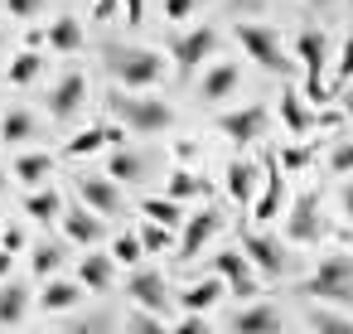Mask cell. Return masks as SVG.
I'll list each match as a JSON object with an SVG mask.
<instances>
[{
	"label": "cell",
	"instance_id": "6da1fadb",
	"mask_svg": "<svg viewBox=\"0 0 353 334\" xmlns=\"http://www.w3.org/2000/svg\"><path fill=\"white\" fill-rule=\"evenodd\" d=\"M107 107H112V117H117L126 131H136V136H155V131H170V126H174V112H170L165 102L136 97L131 88H126V92H112Z\"/></svg>",
	"mask_w": 353,
	"mask_h": 334
},
{
	"label": "cell",
	"instance_id": "7a4b0ae2",
	"mask_svg": "<svg viewBox=\"0 0 353 334\" xmlns=\"http://www.w3.org/2000/svg\"><path fill=\"white\" fill-rule=\"evenodd\" d=\"M107 73L121 88H150V83L165 78V59L155 49H121V44H112L107 49Z\"/></svg>",
	"mask_w": 353,
	"mask_h": 334
},
{
	"label": "cell",
	"instance_id": "3957f363",
	"mask_svg": "<svg viewBox=\"0 0 353 334\" xmlns=\"http://www.w3.org/2000/svg\"><path fill=\"white\" fill-rule=\"evenodd\" d=\"M305 295L353 305V257H324V262L314 266V276L305 281Z\"/></svg>",
	"mask_w": 353,
	"mask_h": 334
},
{
	"label": "cell",
	"instance_id": "277c9868",
	"mask_svg": "<svg viewBox=\"0 0 353 334\" xmlns=\"http://www.w3.org/2000/svg\"><path fill=\"white\" fill-rule=\"evenodd\" d=\"M237 44H242V54H247L256 68H266V73H285V68H290V59H285L276 30H266V25H237Z\"/></svg>",
	"mask_w": 353,
	"mask_h": 334
},
{
	"label": "cell",
	"instance_id": "5b68a950",
	"mask_svg": "<svg viewBox=\"0 0 353 334\" xmlns=\"http://www.w3.org/2000/svg\"><path fill=\"white\" fill-rule=\"evenodd\" d=\"M295 54H300V68H305V97L310 102H324V68H329V44L319 30H300L295 35Z\"/></svg>",
	"mask_w": 353,
	"mask_h": 334
},
{
	"label": "cell",
	"instance_id": "8992f818",
	"mask_svg": "<svg viewBox=\"0 0 353 334\" xmlns=\"http://www.w3.org/2000/svg\"><path fill=\"white\" fill-rule=\"evenodd\" d=\"M218 131L228 136V141H237V146H252V141H261V131H266V107H237V112H223L218 117Z\"/></svg>",
	"mask_w": 353,
	"mask_h": 334
},
{
	"label": "cell",
	"instance_id": "52a82bcc",
	"mask_svg": "<svg viewBox=\"0 0 353 334\" xmlns=\"http://www.w3.org/2000/svg\"><path fill=\"white\" fill-rule=\"evenodd\" d=\"M213 271L232 286V295H256V286H261L256 271H252V262H247V252H232V247L213 257Z\"/></svg>",
	"mask_w": 353,
	"mask_h": 334
},
{
	"label": "cell",
	"instance_id": "ba28073f",
	"mask_svg": "<svg viewBox=\"0 0 353 334\" xmlns=\"http://www.w3.org/2000/svg\"><path fill=\"white\" fill-rule=\"evenodd\" d=\"M213 49H218V35L199 25V30H189V35H179V39H174V68H179V73H194Z\"/></svg>",
	"mask_w": 353,
	"mask_h": 334
},
{
	"label": "cell",
	"instance_id": "9c48e42d",
	"mask_svg": "<svg viewBox=\"0 0 353 334\" xmlns=\"http://www.w3.org/2000/svg\"><path fill=\"white\" fill-rule=\"evenodd\" d=\"M83 102H88V78H83V73H63L59 88L49 92V117H54V121H68Z\"/></svg>",
	"mask_w": 353,
	"mask_h": 334
},
{
	"label": "cell",
	"instance_id": "30bf717a",
	"mask_svg": "<svg viewBox=\"0 0 353 334\" xmlns=\"http://www.w3.org/2000/svg\"><path fill=\"white\" fill-rule=\"evenodd\" d=\"M319 233H324V223H319V199H314V194H300L295 208H290V218H285V237H290V242H314Z\"/></svg>",
	"mask_w": 353,
	"mask_h": 334
},
{
	"label": "cell",
	"instance_id": "8fae6325",
	"mask_svg": "<svg viewBox=\"0 0 353 334\" xmlns=\"http://www.w3.org/2000/svg\"><path fill=\"white\" fill-rule=\"evenodd\" d=\"M242 252H247V262L261 266L266 276H281V271H285V252H281V242L266 237V233H242Z\"/></svg>",
	"mask_w": 353,
	"mask_h": 334
},
{
	"label": "cell",
	"instance_id": "7c38bea8",
	"mask_svg": "<svg viewBox=\"0 0 353 334\" xmlns=\"http://www.w3.org/2000/svg\"><path fill=\"white\" fill-rule=\"evenodd\" d=\"M83 300V286L78 281H68V276H44V291H39V310L44 315H63V310H73Z\"/></svg>",
	"mask_w": 353,
	"mask_h": 334
},
{
	"label": "cell",
	"instance_id": "4fadbf2b",
	"mask_svg": "<svg viewBox=\"0 0 353 334\" xmlns=\"http://www.w3.org/2000/svg\"><path fill=\"white\" fill-rule=\"evenodd\" d=\"M59 218H63V237L78 242V247H97L107 237V228H102V218L92 208H73V213H59Z\"/></svg>",
	"mask_w": 353,
	"mask_h": 334
},
{
	"label": "cell",
	"instance_id": "5bb4252c",
	"mask_svg": "<svg viewBox=\"0 0 353 334\" xmlns=\"http://www.w3.org/2000/svg\"><path fill=\"white\" fill-rule=\"evenodd\" d=\"M213 233H218V208H203V213H194V218L184 223V237H179V262H194Z\"/></svg>",
	"mask_w": 353,
	"mask_h": 334
},
{
	"label": "cell",
	"instance_id": "9a60e30c",
	"mask_svg": "<svg viewBox=\"0 0 353 334\" xmlns=\"http://www.w3.org/2000/svg\"><path fill=\"white\" fill-rule=\"evenodd\" d=\"M126 295H131L141 310H160V315H165V300H170V291H165V276H160V271H136V276L126 281Z\"/></svg>",
	"mask_w": 353,
	"mask_h": 334
},
{
	"label": "cell",
	"instance_id": "2e32d148",
	"mask_svg": "<svg viewBox=\"0 0 353 334\" xmlns=\"http://www.w3.org/2000/svg\"><path fill=\"white\" fill-rule=\"evenodd\" d=\"M237 83H242V68H237V63H213V68L203 73V83H199V97H203V102H223V97L237 92Z\"/></svg>",
	"mask_w": 353,
	"mask_h": 334
},
{
	"label": "cell",
	"instance_id": "e0dca14e",
	"mask_svg": "<svg viewBox=\"0 0 353 334\" xmlns=\"http://www.w3.org/2000/svg\"><path fill=\"white\" fill-rule=\"evenodd\" d=\"M78 199H83L92 213H117V208H121V189H117L112 175H107V179H78Z\"/></svg>",
	"mask_w": 353,
	"mask_h": 334
},
{
	"label": "cell",
	"instance_id": "ac0fdd59",
	"mask_svg": "<svg viewBox=\"0 0 353 334\" xmlns=\"http://www.w3.org/2000/svg\"><path fill=\"white\" fill-rule=\"evenodd\" d=\"M112 271H117V262H112V252H88L83 262H78V286L83 291H112Z\"/></svg>",
	"mask_w": 353,
	"mask_h": 334
},
{
	"label": "cell",
	"instance_id": "d6986e66",
	"mask_svg": "<svg viewBox=\"0 0 353 334\" xmlns=\"http://www.w3.org/2000/svg\"><path fill=\"white\" fill-rule=\"evenodd\" d=\"M30 286L25 281H0V324H25V315H30Z\"/></svg>",
	"mask_w": 353,
	"mask_h": 334
},
{
	"label": "cell",
	"instance_id": "ffe728a7",
	"mask_svg": "<svg viewBox=\"0 0 353 334\" xmlns=\"http://www.w3.org/2000/svg\"><path fill=\"white\" fill-rule=\"evenodd\" d=\"M223 179H228V199H232V204H252V194H256V184H261V170H256L252 160H232V165L223 170Z\"/></svg>",
	"mask_w": 353,
	"mask_h": 334
},
{
	"label": "cell",
	"instance_id": "44dd1931",
	"mask_svg": "<svg viewBox=\"0 0 353 334\" xmlns=\"http://www.w3.org/2000/svg\"><path fill=\"white\" fill-rule=\"evenodd\" d=\"M44 44H49L54 54H78V49H83V25H78L73 15H59V20L44 30Z\"/></svg>",
	"mask_w": 353,
	"mask_h": 334
},
{
	"label": "cell",
	"instance_id": "7402d4cb",
	"mask_svg": "<svg viewBox=\"0 0 353 334\" xmlns=\"http://www.w3.org/2000/svg\"><path fill=\"white\" fill-rule=\"evenodd\" d=\"M126 141V131H112V126H88V131H78L68 146H63V155H92V150H102V146H121Z\"/></svg>",
	"mask_w": 353,
	"mask_h": 334
},
{
	"label": "cell",
	"instance_id": "603a6c76",
	"mask_svg": "<svg viewBox=\"0 0 353 334\" xmlns=\"http://www.w3.org/2000/svg\"><path fill=\"white\" fill-rule=\"evenodd\" d=\"M10 175L20 179V184H49V175H54V155H39V150H30V155H15V165H10Z\"/></svg>",
	"mask_w": 353,
	"mask_h": 334
},
{
	"label": "cell",
	"instance_id": "cb8c5ba5",
	"mask_svg": "<svg viewBox=\"0 0 353 334\" xmlns=\"http://www.w3.org/2000/svg\"><path fill=\"white\" fill-rule=\"evenodd\" d=\"M281 199H285V179H281V165L271 160V165H266V189H261V199H256V223H271V218L281 213Z\"/></svg>",
	"mask_w": 353,
	"mask_h": 334
},
{
	"label": "cell",
	"instance_id": "d4e9b609",
	"mask_svg": "<svg viewBox=\"0 0 353 334\" xmlns=\"http://www.w3.org/2000/svg\"><path fill=\"white\" fill-rule=\"evenodd\" d=\"M107 175H112V179H121V184H136V179H145V160H141L136 150L117 146V150L107 155Z\"/></svg>",
	"mask_w": 353,
	"mask_h": 334
},
{
	"label": "cell",
	"instance_id": "484cf974",
	"mask_svg": "<svg viewBox=\"0 0 353 334\" xmlns=\"http://www.w3.org/2000/svg\"><path fill=\"white\" fill-rule=\"evenodd\" d=\"M0 141H6V146H25V141H34V117H30L25 107H10L6 117H0Z\"/></svg>",
	"mask_w": 353,
	"mask_h": 334
},
{
	"label": "cell",
	"instance_id": "4316f807",
	"mask_svg": "<svg viewBox=\"0 0 353 334\" xmlns=\"http://www.w3.org/2000/svg\"><path fill=\"white\" fill-rule=\"evenodd\" d=\"M25 213H30L34 223H49V218H59V213H63V199H59V189H44V184H34V189H30V199H25Z\"/></svg>",
	"mask_w": 353,
	"mask_h": 334
},
{
	"label": "cell",
	"instance_id": "83f0119b",
	"mask_svg": "<svg viewBox=\"0 0 353 334\" xmlns=\"http://www.w3.org/2000/svg\"><path fill=\"white\" fill-rule=\"evenodd\" d=\"M232 329H242V334L281 329V310H271V305H247V310H237V315H232Z\"/></svg>",
	"mask_w": 353,
	"mask_h": 334
},
{
	"label": "cell",
	"instance_id": "f1b7e54d",
	"mask_svg": "<svg viewBox=\"0 0 353 334\" xmlns=\"http://www.w3.org/2000/svg\"><path fill=\"white\" fill-rule=\"evenodd\" d=\"M218 295H223V281H194V286L179 295V305L194 310V315H208V310L218 305Z\"/></svg>",
	"mask_w": 353,
	"mask_h": 334
},
{
	"label": "cell",
	"instance_id": "f546056e",
	"mask_svg": "<svg viewBox=\"0 0 353 334\" xmlns=\"http://www.w3.org/2000/svg\"><path fill=\"white\" fill-rule=\"evenodd\" d=\"M39 73H44V59H39V49H25V54H15V59H10V68H6V78H10L15 88H30Z\"/></svg>",
	"mask_w": 353,
	"mask_h": 334
},
{
	"label": "cell",
	"instance_id": "4dcf8cb0",
	"mask_svg": "<svg viewBox=\"0 0 353 334\" xmlns=\"http://www.w3.org/2000/svg\"><path fill=\"white\" fill-rule=\"evenodd\" d=\"M63 266V247H54V242H39V247H30V271L44 281V276H54Z\"/></svg>",
	"mask_w": 353,
	"mask_h": 334
},
{
	"label": "cell",
	"instance_id": "1f68e13d",
	"mask_svg": "<svg viewBox=\"0 0 353 334\" xmlns=\"http://www.w3.org/2000/svg\"><path fill=\"white\" fill-rule=\"evenodd\" d=\"M141 213H145V218H155V223H165V228L184 223V213H179V199H170V194H165V199H145V204H141Z\"/></svg>",
	"mask_w": 353,
	"mask_h": 334
},
{
	"label": "cell",
	"instance_id": "d6a6232c",
	"mask_svg": "<svg viewBox=\"0 0 353 334\" xmlns=\"http://www.w3.org/2000/svg\"><path fill=\"white\" fill-rule=\"evenodd\" d=\"M145 257V247H141V237L136 233H121V237H112V262H121V266H136Z\"/></svg>",
	"mask_w": 353,
	"mask_h": 334
},
{
	"label": "cell",
	"instance_id": "836d02e7",
	"mask_svg": "<svg viewBox=\"0 0 353 334\" xmlns=\"http://www.w3.org/2000/svg\"><path fill=\"white\" fill-rule=\"evenodd\" d=\"M281 117H285L290 131H305L310 126V112L300 107V92H281Z\"/></svg>",
	"mask_w": 353,
	"mask_h": 334
},
{
	"label": "cell",
	"instance_id": "e575fe53",
	"mask_svg": "<svg viewBox=\"0 0 353 334\" xmlns=\"http://www.w3.org/2000/svg\"><path fill=\"white\" fill-rule=\"evenodd\" d=\"M165 194H170V199L203 194V179H199V175H189V170H174V175H170V184H165Z\"/></svg>",
	"mask_w": 353,
	"mask_h": 334
},
{
	"label": "cell",
	"instance_id": "d590c367",
	"mask_svg": "<svg viewBox=\"0 0 353 334\" xmlns=\"http://www.w3.org/2000/svg\"><path fill=\"white\" fill-rule=\"evenodd\" d=\"M165 242H170V228L150 218V223H145V233H141V247H145V252H160Z\"/></svg>",
	"mask_w": 353,
	"mask_h": 334
},
{
	"label": "cell",
	"instance_id": "8d00e7d4",
	"mask_svg": "<svg viewBox=\"0 0 353 334\" xmlns=\"http://www.w3.org/2000/svg\"><path fill=\"white\" fill-rule=\"evenodd\" d=\"M44 10V0H6V15L10 20H34Z\"/></svg>",
	"mask_w": 353,
	"mask_h": 334
},
{
	"label": "cell",
	"instance_id": "74e56055",
	"mask_svg": "<svg viewBox=\"0 0 353 334\" xmlns=\"http://www.w3.org/2000/svg\"><path fill=\"white\" fill-rule=\"evenodd\" d=\"M334 78H339V88H348V83H353V35L343 39V54H339V68H334Z\"/></svg>",
	"mask_w": 353,
	"mask_h": 334
},
{
	"label": "cell",
	"instance_id": "f35d334b",
	"mask_svg": "<svg viewBox=\"0 0 353 334\" xmlns=\"http://www.w3.org/2000/svg\"><path fill=\"white\" fill-rule=\"evenodd\" d=\"M194 6H199V0H165V20L170 25H184L194 15Z\"/></svg>",
	"mask_w": 353,
	"mask_h": 334
},
{
	"label": "cell",
	"instance_id": "ab89813d",
	"mask_svg": "<svg viewBox=\"0 0 353 334\" xmlns=\"http://www.w3.org/2000/svg\"><path fill=\"white\" fill-rule=\"evenodd\" d=\"M329 165H334L339 175H353V141H339L334 155H329Z\"/></svg>",
	"mask_w": 353,
	"mask_h": 334
},
{
	"label": "cell",
	"instance_id": "60d3db41",
	"mask_svg": "<svg viewBox=\"0 0 353 334\" xmlns=\"http://www.w3.org/2000/svg\"><path fill=\"white\" fill-rule=\"evenodd\" d=\"M310 324H314V329H353L343 315H329V310H314V315H310Z\"/></svg>",
	"mask_w": 353,
	"mask_h": 334
},
{
	"label": "cell",
	"instance_id": "b9f144b4",
	"mask_svg": "<svg viewBox=\"0 0 353 334\" xmlns=\"http://www.w3.org/2000/svg\"><path fill=\"white\" fill-rule=\"evenodd\" d=\"M121 10H126V25H141L145 20V0H121Z\"/></svg>",
	"mask_w": 353,
	"mask_h": 334
},
{
	"label": "cell",
	"instance_id": "7bdbcfd3",
	"mask_svg": "<svg viewBox=\"0 0 353 334\" xmlns=\"http://www.w3.org/2000/svg\"><path fill=\"white\" fill-rule=\"evenodd\" d=\"M0 247H10V252H25V233H20V228H6V233H0Z\"/></svg>",
	"mask_w": 353,
	"mask_h": 334
},
{
	"label": "cell",
	"instance_id": "ee69618b",
	"mask_svg": "<svg viewBox=\"0 0 353 334\" xmlns=\"http://www.w3.org/2000/svg\"><path fill=\"white\" fill-rule=\"evenodd\" d=\"M131 324H136V329H165V320H155V315H136Z\"/></svg>",
	"mask_w": 353,
	"mask_h": 334
},
{
	"label": "cell",
	"instance_id": "f6af8a7d",
	"mask_svg": "<svg viewBox=\"0 0 353 334\" xmlns=\"http://www.w3.org/2000/svg\"><path fill=\"white\" fill-rule=\"evenodd\" d=\"M10 266H15V252H10V247H0V281L10 276Z\"/></svg>",
	"mask_w": 353,
	"mask_h": 334
},
{
	"label": "cell",
	"instance_id": "bcb514c9",
	"mask_svg": "<svg viewBox=\"0 0 353 334\" xmlns=\"http://www.w3.org/2000/svg\"><path fill=\"white\" fill-rule=\"evenodd\" d=\"M339 199H343V213H348V218H353V179H348V184H343V194H339Z\"/></svg>",
	"mask_w": 353,
	"mask_h": 334
},
{
	"label": "cell",
	"instance_id": "7dc6e473",
	"mask_svg": "<svg viewBox=\"0 0 353 334\" xmlns=\"http://www.w3.org/2000/svg\"><path fill=\"white\" fill-rule=\"evenodd\" d=\"M343 112H348V121H353V88L343 92Z\"/></svg>",
	"mask_w": 353,
	"mask_h": 334
},
{
	"label": "cell",
	"instance_id": "c3c4849f",
	"mask_svg": "<svg viewBox=\"0 0 353 334\" xmlns=\"http://www.w3.org/2000/svg\"><path fill=\"white\" fill-rule=\"evenodd\" d=\"M6 184H10V179H6V170H0V199H6Z\"/></svg>",
	"mask_w": 353,
	"mask_h": 334
},
{
	"label": "cell",
	"instance_id": "681fc988",
	"mask_svg": "<svg viewBox=\"0 0 353 334\" xmlns=\"http://www.w3.org/2000/svg\"><path fill=\"white\" fill-rule=\"evenodd\" d=\"M97 6H102V15H107V10H112V0H97Z\"/></svg>",
	"mask_w": 353,
	"mask_h": 334
},
{
	"label": "cell",
	"instance_id": "f907efd6",
	"mask_svg": "<svg viewBox=\"0 0 353 334\" xmlns=\"http://www.w3.org/2000/svg\"><path fill=\"white\" fill-rule=\"evenodd\" d=\"M237 6H252V0H237Z\"/></svg>",
	"mask_w": 353,
	"mask_h": 334
},
{
	"label": "cell",
	"instance_id": "816d5d0a",
	"mask_svg": "<svg viewBox=\"0 0 353 334\" xmlns=\"http://www.w3.org/2000/svg\"><path fill=\"white\" fill-rule=\"evenodd\" d=\"M310 6H324V0H310Z\"/></svg>",
	"mask_w": 353,
	"mask_h": 334
},
{
	"label": "cell",
	"instance_id": "f5cc1de1",
	"mask_svg": "<svg viewBox=\"0 0 353 334\" xmlns=\"http://www.w3.org/2000/svg\"><path fill=\"white\" fill-rule=\"evenodd\" d=\"M0 44H6V35H0Z\"/></svg>",
	"mask_w": 353,
	"mask_h": 334
}]
</instances>
